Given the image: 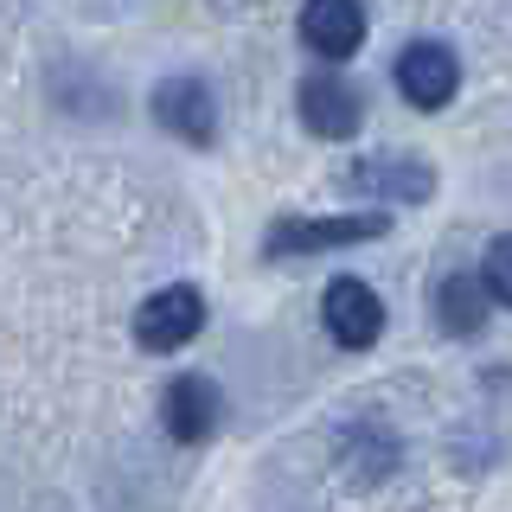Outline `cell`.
I'll list each match as a JSON object with an SVG mask.
<instances>
[{"mask_svg":"<svg viewBox=\"0 0 512 512\" xmlns=\"http://www.w3.org/2000/svg\"><path fill=\"white\" fill-rule=\"evenodd\" d=\"M333 455H340L346 480H359V487H378V480L397 474V461H404V442H397V429L384 423V416H352L340 436H333Z\"/></svg>","mask_w":512,"mask_h":512,"instance_id":"8992f818","label":"cell"},{"mask_svg":"<svg viewBox=\"0 0 512 512\" xmlns=\"http://www.w3.org/2000/svg\"><path fill=\"white\" fill-rule=\"evenodd\" d=\"M487 308H493V295H487V282H480V276H442L436 282V320H442V333L474 340V333L487 327Z\"/></svg>","mask_w":512,"mask_h":512,"instance_id":"8fae6325","label":"cell"},{"mask_svg":"<svg viewBox=\"0 0 512 512\" xmlns=\"http://www.w3.org/2000/svg\"><path fill=\"white\" fill-rule=\"evenodd\" d=\"M391 231V218L378 212H340V218H276L263 237V256L282 263V256H320V250H346V244H372V237Z\"/></svg>","mask_w":512,"mask_h":512,"instance_id":"6da1fadb","label":"cell"},{"mask_svg":"<svg viewBox=\"0 0 512 512\" xmlns=\"http://www.w3.org/2000/svg\"><path fill=\"white\" fill-rule=\"evenodd\" d=\"M301 45L327 64L352 58L365 45V7L359 0H301Z\"/></svg>","mask_w":512,"mask_h":512,"instance_id":"ba28073f","label":"cell"},{"mask_svg":"<svg viewBox=\"0 0 512 512\" xmlns=\"http://www.w3.org/2000/svg\"><path fill=\"white\" fill-rule=\"evenodd\" d=\"M154 122L167 135L192 141V148H212L218 141V96L205 77H160L154 84Z\"/></svg>","mask_w":512,"mask_h":512,"instance_id":"3957f363","label":"cell"},{"mask_svg":"<svg viewBox=\"0 0 512 512\" xmlns=\"http://www.w3.org/2000/svg\"><path fill=\"white\" fill-rule=\"evenodd\" d=\"M320 320H327V333L346 352H365V346H378V333H384V301H378L372 282L340 276V282H327V295H320Z\"/></svg>","mask_w":512,"mask_h":512,"instance_id":"5b68a950","label":"cell"},{"mask_svg":"<svg viewBox=\"0 0 512 512\" xmlns=\"http://www.w3.org/2000/svg\"><path fill=\"white\" fill-rule=\"evenodd\" d=\"M295 109H301V122H308L320 141H352V135H359V122H365V96L352 90L340 71H314V77H301Z\"/></svg>","mask_w":512,"mask_h":512,"instance_id":"277c9868","label":"cell"},{"mask_svg":"<svg viewBox=\"0 0 512 512\" xmlns=\"http://www.w3.org/2000/svg\"><path fill=\"white\" fill-rule=\"evenodd\" d=\"M480 282H487V295L500 301V308H512V231L487 244V256H480Z\"/></svg>","mask_w":512,"mask_h":512,"instance_id":"7c38bea8","label":"cell"},{"mask_svg":"<svg viewBox=\"0 0 512 512\" xmlns=\"http://www.w3.org/2000/svg\"><path fill=\"white\" fill-rule=\"evenodd\" d=\"M397 90H404V103L416 109H442V103H455V90H461V58L448 52V45L436 39H416L397 52Z\"/></svg>","mask_w":512,"mask_h":512,"instance_id":"52a82bcc","label":"cell"},{"mask_svg":"<svg viewBox=\"0 0 512 512\" xmlns=\"http://www.w3.org/2000/svg\"><path fill=\"white\" fill-rule=\"evenodd\" d=\"M218 410H224L218 384H212V378H199V372L173 378V384H167V397H160V423H167V436H173V442H205V436L218 429Z\"/></svg>","mask_w":512,"mask_h":512,"instance_id":"9c48e42d","label":"cell"},{"mask_svg":"<svg viewBox=\"0 0 512 512\" xmlns=\"http://www.w3.org/2000/svg\"><path fill=\"white\" fill-rule=\"evenodd\" d=\"M359 192H378V199H404V205H423L429 192H436V173H429V160L416 154H378V160H359V167L346 173Z\"/></svg>","mask_w":512,"mask_h":512,"instance_id":"30bf717a","label":"cell"},{"mask_svg":"<svg viewBox=\"0 0 512 512\" xmlns=\"http://www.w3.org/2000/svg\"><path fill=\"white\" fill-rule=\"evenodd\" d=\"M199 327H205V295L192 282H173L135 308V346L148 352H180L199 340Z\"/></svg>","mask_w":512,"mask_h":512,"instance_id":"7a4b0ae2","label":"cell"}]
</instances>
